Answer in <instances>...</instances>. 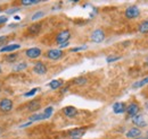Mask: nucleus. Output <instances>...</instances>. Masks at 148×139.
<instances>
[{"instance_id":"1","label":"nucleus","mask_w":148,"mask_h":139,"mask_svg":"<svg viewBox=\"0 0 148 139\" xmlns=\"http://www.w3.org/2000/svg\"><path fill=\"white\" fill-rule=\"evenodd\" d=\"M70 37H71V32L69 30H64V31L59 32L58 35L56 36V42L60 45V44H63L65 42H69Z\"/></svg>"},{"instance_id":"2","label":"nucleus","mask_w":148,"mask_h":139,"mask_svg":"<svg viewBox=\"0 0 148 139\" xmlns=\"http://www.w3.org/2000/svg\"><path fill=\"white\" fill-rule=\"evenodd\" d=\"M140 15V10L138 7L136 6H131V7H128L127 10H125V17L129 18V19H132V18H137Z\"/></svg>"},{"instance_id":"3","label":"nucleus","mask_w":148,"mask_h":139,"mask_svg":"<svg viewBox=\"0 0 148 139\" xmlns=\"http://www.w3.org/2000/svg\"><path fill=\"white\" fill-rule=\"evenodd\" d=\"M14 106V103L10 99H3L0 101V111L2 112H9Z\"/></svg>"},{"instance_id":"4","label":"nucleus","mask_w":148,"mask_h":139,"mask_svg":"<svg viewBox=\"0 0 148 139\" xmlns=\"http://www.w3.org/2000/svg\"><path fill=\"white\" fill-rule=\"evenodd\" d=\"M90 38H91V41L95 42V43H100V42H103L105 40V33L101 30H96V31L92 32Z\"/></svg>"},{"instance_id":"5","label":"nucleus","mask_w":148,"mask_h":139,"mask_svg":"<svg viewBox=\"0 0 148 139\" xmlns=\"http://www.w3.org/2000/svg\"><path fill=\"white\" fill-rule=\"evenodd\" d=\"M63 57V51L60 49H51L47 52V58L51 60H58Z\"/></svg>"},{"instance_id":"6","label":"nucleus","mask_w":148,"mask_h":139,"mask_svg":"<svg viewBox=\"0 0 148 139\" xmlns=\"http://www.w3.org/2000/svg\"><path fill=\"white\" fill-rule=\"evenodd\" d=\"M86 128H75L69 131V136L72 138H80L86 134Z\"/></svg>"},{"instance_id":"7","label":"nucleus","mask_w":148,"mask_h":139,"mask_svg":"<svg viewBox=\"0 0 148 139\" xmlns=\"http://www.w3.org/2000/svg\"><path fill=\"white\" fill-rule=\"evenodd\" d=\"M25 54L30 59H37L41 55V50L39 48H31V49H27L25 51Z\"/></svg>"},{"instance_id":"8","label":"nucleus","mask_w":148,"mask_h":139,"mask_svg":"<svg viewBox=\"0 0 148 139\" xmlns=\"http://www.w3.org/2000/svg\"><path fill=\"white\" fill-rule=\"evenodd\" d=\"M33 71L37 75H45L47 74V66L43 62H37L33 67Z\"/></svg>"},{"instance_id":"9","label":"nucleus","mask_w":148,"mask_h":139,"mask_svg":"<svg viewBox=\"0 0 148 139\" xmlns=\"http://www.w3.org/2000/svg\"><path fill=\"white\" fill-rule=\"evenodd\" d=\"M113 111H114V113H116V114L124 113V112L127 111V105L124 104L123 102H116L115 104L113 105Z\"/></svg>"},{"instance_id":"10","label":"nucleus","mask_w":148,"mask_h":139,"mask_svg":"<svg viewBox=\"0 0 148 139\" xmlns=\"http://www.w3.org/2000/svg\"><path fill=\"white\" fill-rule=\"evenodd\" d=\"M139 112V105L137 103H131L127 106V113L129 114L130 117H134L137 115Z\"/></svg>"},{"instance_id":"11","label":"nucleus","mask_w":148,"mask_h":139,"mask_svg":"<svg viewBox=\"0 0 148 139\" xmlns=\"http://www.w3.org/2000/svg\"><path fill=\"white\" fill-rule=\"evenodd\" d=\"M63 113L67 117V118H74L77 114V110L74 106H66L63 110Z\"/></svg>"},{"instance_id":"12","label":"nucleus","mask_w":148,"mask_h":139,"mask_svg":"<svg viewBox=\"0 0 148 139\" xmlns=\"http://www.w3.org/2000/svg\"><path fill=\"white\" fill-rule=\"evenodd\" d=\"M141 135V131L140 129L138 128H131L130 130H128V132L125 134V137L127 138H139V136Z\"/></svg>"},{"instance_id":"13","label":"nucleus","mask_w":148,"mask_h":139,"mask_svg":"<svg viewBox=\"0 0 148 139\" xmlns=\"http://www.w3.org/2000/svg\"><path fill=\"white\" fill-rule=\"evenodd\" d=\"M21 48V44H17V43H14V44H8L3 48L0 49V52H14L16 50H18Z\"/></svg>"},{"instance_id":"14","label":"nucleus","mask_w":148,"mask_h":139,"mask_svg":"<svg viewBox=\"0 0 148 139\" xmlns=\"http://www.w3.org/2000/svg\"><path fill=\"white\" fill-rule=\"evenodd\" d=\"M132 122H133L136 126H138V127H146V126H147V123L144 120L143 115H140V114H137V115L132 117Z\"/></svg>"},{"instance_id":"15","label":"nucleus","mask_w":148,"mask_h":139,"mask_svg":"<svg viewBox=\"0 0 148 139\" xmlns=\"http://www.w3.org/2000/svg\"><path fill=\"white\" fill-rule=\"evenodd\" d=\"M40 31H41V24H33L27 28V33L30 35H33V36L39 34Z\"/></svg>"},{"instance_id":"16","label":"nucleus","mask_w":148,"mask_h":139,"mask_svg":"<svg viewBox=\"0 0 148 139\" xmlns=\"http://www.w3.org/2000/svg\"><path fill=\"white\" fill-rule=\"evenodd\" d=\"M26 107H27V110L31 111V112L37 111L38 109L40 107V101H39V100H33V101H31L29 104L26 105Z\"/></svg>"},{"instance_id":"17","label":"nucleus","mask_w":148,"mask_h":139,"mask_svg":"<svg viewBox=\"0 0 148 139\" xmlns=\"http://www.w3.org/2000/svg\"><path fill=\"white\" fill-rule=\"evenodd\" d=\"M48 86L50 87L51 89H58L59 87L63 86V80H60V79H55V80H51V82L48 84Z\"/></svg>"},{"instance_id":"18","label":"nucleus","mask_w":148,"mask_h":139,"mask_svg":"<svg viewBox=\"0 0 148 139\" xmlns=\"http://www.w3.org/2000/svg\"><path fill=\"white\" fill-rule=\"evenodd\" d=\"M138 28H139L140 33H144V34L148 33V20H144L143 23H140Z\"/></svg>"},{"instance_id":"19","label":"nucleus","mask_w":148,"mask_h":139,"mask_svg":"<svg viewBox=\"0 0 148 139\" xmlns=\"http://www.w3.org/2000/svg\"><path fill=\"white\" fill-rule=\"evenodd\" d=\"M147 84H148V77H145L144 79H141V80L134 83L132 87H133V88H140V87L145 86V85H147Z\"/></svg>"},{"instance_id":"20","label":"nucleus","mask_w":148,"mask_h":139,"mask_svg":"<svg viewBox=\"0 0 148 139\" xmlns=\"http://www.w3.org/2000/svg\"><path fill=\"white\" fill-rule=\"evenodd\" d=\"M53 112H54V107L53 106H48V107H46L45 109V111H43V117H45V119H49L50 117H51V114H53Z\"/></svg>"},{"instance_id":"21","label":"nucleus","mask_w":148,"mask_h":139,"mask_svg":"<svg viewBox=\"0 0 148 139\" xmlns=\"http://www.w3.org/2000/svg\"><path fill=\"white\" fill-rule=\"evenodd\" d=\"M17 53H9L6 58H5V61L6 62H15V60L17 59Z\"/></svg>"},{"instance_id":"22","label":"nucleus","mask_w":148,"mask_h":139,"mask_svg":"<svg viewBox=\"0 0 148 139\" xmlns=\"http://www.w3.org/2000/svg\"><path fill=\"white\" fill-rule=\"evenodd\" d=\"M8 41H9V36H7V35L0 36V49L8 45Z\"/></svg>"},{"instance_id":"23","label":"nucleus","mask_w":148,"mask_h":139,"mask_svg":"<svg viewBox=\"0 0 148 139\" xmlns=\"http://www.w3.org/2000/svg\"><path fill=\"white\" fill-rule=\"evenodd\" d=\"M27 68V63L26 62H21L17 66L14 67V71H23Z\"/></svg>"},{"instance_id":"24","label":"nucleus","mask_w":148,"mask_h":139,"mask_svg":"<svg viewBox=\"0 0 148 139\" xmlns=\"http://www.w3.org/2000/svg\"><path fill=\"white\" fill-rule=\"evenodd\" d=\"M31 122H34V121H40V120H45V117H43V114L41 113V114H33L32 117H30V119H29Z\"/></svg>"},{"instance_id":"25","label":"nucleus","mask_w":148,"mask_h":139,"mask_svg":"<svg viewBox=\"0 0 148 139\" xmlns=\"http://www.w3.org/2000/svg\"><path fill=\"white\" fill-rule=\"evenodd\" d=\"M87 83V78L86 77H77L74 79V84L75 85H84Z\"/></svg>"},{"instance_id":"26","label":"nucleus","mask_w":148,"mask_h":139,"mask_svg":"<svg viewBox=\"0 0 148 139\" xmlns=\"http://www.w3.org/2000/svg\"><path fill=\"white\" fill-rule=\"evenodd\" d=\"M39 2L40 1H38V0H23L22 5L23 6H32V5H37Z\"/></svg>"},{"instance_id":"27","label":"nucleus","mask_w":148,"mask_h":139,"mask_svg":"<svg viewBox=\"0 0 148 139\" xmlns=\"http://www.w3.org/2000/svg\"><path fill=\"white\" fill-rule=\"evenodd\" d=\"M120 59H121V57H120V55H110V57H107V58H106V61H107L108 63H111V62L117 61V60H120Z\"/></svg>"},{"instance_id":"28","label":"nucleus","mask_w":148,"mask_h":139,"mask_svg":"<svg viewBox=\"0 0 148 139\" xmlns=\"http://www.w3.org/2000/svg\"><path fill=\"white\" fill-rule=\"evenodd\" d=\"M38 90H39V88H33V89H31L30 92H26V93L24 94V96H25V97H31V96H34Z\"/></svg>"},{"instance_id":"29","label":"nucleus","mask_w":148,"mask_h":139,"mask_svg":"<svg viewBox=\"0 0 148 139\" xmlns=\"http://www.w3.org/2000/svg\"><path fill=\"white\" fill-rule=\"evenodd\" d=\"M43 15H45V13H43V11H37L36 14H33V15H32L31 19H32V20H37V19H39V18L43 17Z\"/></svg>"},{"instance_id":"30","label":"nucleus","mask_w":148,"mask_h":139,"mask_svg":"<svg viewBox=\"0 0 148 139\" xmlns=\"http://www.w3.org/2000/svg\"><path fill=\"white\" fill-rule=\"evenodd\" d=\"M87 45H83V47H76V48H73L71 49L72 52H79V51H83V50H87Z\"/></svg>"},{"instance_id":"31","label":"nucleus","mask_w":148,"mask_h":139,"mask_svg":"<svg viewBox=\"0 0 148 139\" xmlns=\"http://www.w3.org/2000/svg\"><path fill=\"white\" fill-rule=\"evenodd\" d=\"M19 9L21 8H17V7H15V8H12V9H8L6 13L8 14V15H12V14H15L16 11H19Z\"/></svg>"},{"instance_id":"32","label":"nucleus","mask_w":148,"mask_h":139,"mask_svg":"<svg viewBox=\"0 0 148 139\" xmlns=\"http://www.w3.org/2000/svg\"><path fill=\"white\" fill-rule=\"evenodd\" d=\"M7 20H8V17L0 16V25H2V24H5V23H7Z\"/></svg>"},{"instance_id":"33","label":"nucleus","mask_w":148,"mask_h":139,"mask_svg":"<svg viewBox=\"0 0 148 139\" xmlns=\"http://www.w3.org/2000/svg\"><path fill=\"white\" fill-rule=\"evenodd\" d=\"M69 42H65V43H63V44H60L59 45V49H63V48H66V47H69Z\"/></svg>"},{"instance_id":"34","label":"nucleus","mask_w":148,"mask_h":139,"mask_svg":"<svg viewBox=\"0 0 148 139\" xmlns=\"http://www.w3.org/2000/svg\"><path fill=\"white\" fill-rule=\"evenodd\" d=\"M14 18H15L16 20H18V19H19V16H15V17H14Z\"/></svg>"},{"instance_id":"35","label":"nucleus","mask_w":148,"mask_h":139,"mask_svg":"<svg viewBox=\"0 0 148 139\" xmlns=\"http://www.w3.org/2000/svg\"><path fill=\"white\" fill-rule=\"evenodd\" d=\"M136 139H147V138H143V137H139V138H136Z\"/></svg>"},{"instance_id":"36","label":"nucleus","mask_w":148,"mask_h":139,"mask_svg":"<svg viewBox=\"0 0 148 139\" xmlns=\"http://www.w3.org/2000/svg\"><path fill=\"white\" fill-rule=\"evenodd\" d=\"M146 65H147V66H148V58H147V59H146Z\"/></svg>"},{"instance_id":"37","label":"nucleus","mask_w":148,"mask_h":139,"mask_svg":"<svg viewBox=\"0 0 148 139\" xmlns=\"http://www.w3.org/2000/svg\"><path fill=\"white\" fill-rule=\"evenodd\" d=\"M1 71H2V68H1V66H0V74H1Z\"/></svg>"},{"instance_id":"38","label":"nucleus","mask_w":148,"mask_h":139,"mask_svg":"<svg viewBox=\"0 0 148 139\" xmlns=\"http://www.w3.org/2000/svg\"><path fill=\"white\" fill-rule=\"evenodd\" d=\"M146 107H147V109H148V102H147V103H146Z\"/></svg>"},{"instance_id":"39","label":"nucleus","mask_w":148,"mask_h":139,"mask_svg":"<svg viewBox=\"0 0 148 139\" xmlns=\"http://www.w3.org/2000/svg\"><path fill=\"white\" fill-rule=\"evenodd\" d=\"M146 135H147V139H148V131H147V134H146Z\"/></svg>"},{"instance_id":"40","label":"nucleus","mask_w":148,"mask_h":139,"mask_svg":"<svg viewBox=\"0 0 148 139\" xmlns=\"http://www.w3.org/2000/svg\"><path fill=\"white\" fill-rule=\"evenodd\" d=\"M0 11H1V7H0Z\"/></svg>"},{"instance_id":"41","label":"nucleus","mask_w":148,"mask_h":139,"mask_svg":"<svg viewBox=\"0 0 148 139\" xmlns=\"http://www.w3.org/2000/svg\"><path fill=\"white\" fill-rule=\"evenodd\" d=\"M0 90H1V87H0Z\"/></svg>"}]
</instances>
